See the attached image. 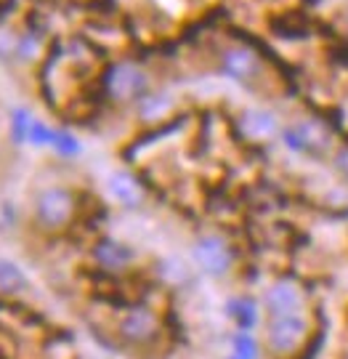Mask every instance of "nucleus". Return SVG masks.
Returning <instances> with one entry per match:
<instances>
[{"instance_id":"obj_1","label":"nucleus","mask_w":348,"mask_h":359,"mask_svg":"<svg viewBox=\"0 0 348 359\" xmlns=\"http://www.w3.org/2000/svg\"><path fill=\"white\" fill-rule=\"evenodd\" d=\"M117 346L128 351H152L165 341V314L155 304L136 298L117 309L112 322Z\"/></svg>"},{"instance_id":"obj_2","label":"nucleus","mask_w":348,"mask_h":359,"mask_svg":"<svg viewBox=\"0 0 348 359\" xmlns=\"http://www.w3.org/2000/svg\"><path fill=\"white\" fill-rule=\"evenodd\" d=\"M319 322L314 311L298 314H274L263 320L260 338L269 359H303L309 354L311 341L316 335Z\"/></svg>"},{"instance_id":"obj_3","label":"nucleus","mask_w":348,"mask_h":359,"mask_svg":"<svg viewBox=\"0 0 348 359\" xmlns=\"http://www.w3.org/2000/svg\"><path fill=\"white\" fill-rule=\"evenodd\" d=\"M83 216L80 192L69 184H48L32 197V224L46 234L72 229Z\"/></svg>"},{"instance_id":"obj_4","label":"nucleus","mask_w":348,"mask_h":359,"mask_svg":"<svg viewBox=\"0 0 348 359\" xmlns=\"http://www.w3.org/2000/svg\"><path fill=\"white\" fill-rule=\"evenodd\" d=\"M152 88V75L133 59L106 62L99 75V96L109 107H136Z\"/></svg>"},{"instance_id":"obj_5","label":"nucleus","mask_w":348,"mask_h":359,"mask_svg":"<svg viewBox=\"0 0 348 359\" xmlns=\"http://www.w3.org/2000/svg\"><path fill=\"white\" fill-rule=\"evenodd\" d=\"M189 258H192V266L202 277L213 280V283H223L237 271L239 253H237V248L226 234L205 231V234L194 237L192 248H189Z\"/></svg>"},{"instance_id":"obj_6","label":"nucleus","mask_w":348,"mask_h":359,"mask_svg":"<svg viewBox=\"0 0 348 359\" xmlns=\"http://www.w3.org/2000/svg\"><path fill=\"white\" fill-rule=\"evenodd\" d=\"M279 142L284 144L287 152L311 157V160H324L335 152L333 128L319 117H298V120L284 123Z\"/></svg>"},{"instance_id":"obj_7","label":"nucleus","mask_w":348,"mask_h":359,"mask_svg":"<svg viewBox=\"0 0 348 359\" xmlns=\"http://www.w3.org/2000/svg\"><path fill=\"white\" fill-rule=\"evenodd\" d=\"M216 69L221 77L234 80L237 86L258 88V83L266 75V59L256 43H232L218 51Z\"/></svg>"},{"instance_id":"obj_8","label":"nucleus","mask_w":348,"mask_h":359,"mask_svg":"<svg viewBox=\"0 0 348 359\" xmlns=\"http://www.w3.org/2000/svg\"><path fill=\"white\" fill-rule=\"evenodd\" d=\"M260 304L266 317L274 314H298V311H314V301H311V290L303 277H298L293 271H284L271 277L263 293H260Z\"/></svg>"},{"instance_id":"obj_9","label":"nucleus","mask_w":348,"mask_h":359,"mask_svg":"<svg viewBox=\"0 0 348 359\" xmlns=\"http://www.w3.org/2000/svg\"><path fill=\"white\" fill-rule=\"evenodd\" d=\"M90 269L109 280H123L130 277L139 266V250L125 240H117L109 234H99L88 248Z\"/></svg>"},{"instance_id":"obj_10","label":"nucleus","mask_w":348,"mask_h":359,"mask_svg":"<svg viewBox=\"0 0 348 359\" xmlns=\"http://www.w3.org/2000/svg\"><path fill=\"white\" fill-rule=\"evenodd\" d=\"M221 314L229 322L232 330H245V333H260L263 320H266L260 295L247 293V290L226 295L223 304H221Z\"/></svg>"},{"instance_id":"obj_11","label":"nucleus","mask_w":348,"mask_h":359,"mask_svg":"<svg viewBox=\"0 0 348 359\" xmlns=\"http://www.w3.org/2000/svg\"><path fill=\"white\" fill-rule=\"evenodd\" d=\"M106 192H109V197L115 200L117 205L125 208V210H141L146 205V200H149L146 181L139 173L128 170V168H117L106 176Z\"/></svg>"},{"instance_id":"obj_12","label":"nucleus","mask_w":348,"mask_h":359,"mask_svg":"<svg viewBox=\"0 0 348 359\" xmlns=\"http://www.w3.org/2000/svg\"><path fill=\"white\" fill-rule=\"evenodd\" d=\"M234 130H237L247 144H266L282 133V123L277 120V115H274L271 109H263V107H245V109L237 115V120H234Z\"/></svg>"},{"instance_id":"obj_13","label":"nucleus","mask_w":348,"mask_h":359,"mask_svg":"<svg viewBox=\"0 0 348 359\" xmlns=\"http://www.w3.org/2000/svg\"><path fill=\"white\" fill-rule=\"evenodd\" d=\"M136 109V117L141 120L146 128H157L162 123L170 120V112H173V99H170L165 90L152 88L141 102L133 107Z\"/></svg>"},{"instance_id":"obj_14","label":"nucleus","mask_w":348,"mask_h":359,"mask_svg":"<svg viewBox=\"0 0 348 359\" xmlns=\"http://www.w3.org/2000/svg\"><path fill=\"white\" fill-rule=\"evenodd\" d=\"M29 290H32V280L25 266L16 264L13 258L0 256V298L16 301V298H25Z\"/></svg>"},{"instance_id":"obj_15","label":"nucleus","mask_w":348,"mask_h":359,"mask_svg":"<svg viewBox=\"0 0 348 359\" xmlns=\"http://www.w3.org/2000/svg\"><path fill=\"white\" fill-rule=\"evenodd\" d=\"M229 354L237 359H263V338L260 333H245V330H232L229 333Z\"/></svg>"},{"instance_id":"obj_16","label":"nucleus","mask_w":348,"mask_h":359,"mask_svg":"<svg viewBox=\"0 0 348 359\" xmlns=\"http://www.w3.org/2000/svg\"><path fill=\"white\" fill-rule=\"evenodd\" d=\"M269 27H271V32H274L277 38H282V40H300V38H306V35L311 32L306 16H300V13H284V16H274Z\"/></svg>"},{"instance_id":"obj_17","label":"nucleus","mask_w":348,"mask_h":359,"mask_svg":"<svg viewBox=\"0 0 348 359\" xmlns=\"http://www.w3.org/2000/svg\"><path fill=\"white\" fill-rule=\"evenodd\" d=\"M32 123H35V115L27 107H13L11 115H8V139L13 147H27Z\"/></svg>"},{"instance_id":"obj_18","label":"nucleus","mask_w":348,"mask_h":359,"mask_svg":"<svg viewBox=\"0 0 348 359\" xmlns=\"http://www.w3.org/2000/svg\"><path fill=\"white\" fill-rule=\"evenodd\" d=\"M51 152L62 160H75L83 154V142L75 130L69 128H56L53 133V142H51Z\"/></svg>"},{"instance_id":"obj_19","label":"nucleus","mask_w":348,"mask_h":359,"mask_svg":"<svg viewBox=\"0 0 348 359\" xmlns=\"http://www.w3.org/2000/svg\"><path fill=\"white\" fill-rule=\"evenodd\" d=\"M53 133H56V126H48L46 120H38L32 123L29 128V139H27V147H35V149H51Z\"/></svg>"},{"instance_id":"obj_20","label":"nucleus","mask_w":348,"mask_h":359,"mask_svg":"<svg viewBox=\"0 0 348 359\" xmlns=\"http://www.w3.org/2000/svg\"><path fill=\"white\" fill-rule=\"evenodd\" d=\"M330 163H333V170L335 176L343 184H348V142L346 144H337L335 152L330 154Z\"/></svg>"},{"instance_id":"obj_21","label":"nucleus","mask_w":348,"mask_h":359,"mask_svg":"<svg viewBox=\"0 0 348 359\" xmlns=\"http://www.w3.org/2000/svg\"><path fill=\"white\" fill-rule=\"evenodd\" d=\"M221 359H237V357H232V354H226V357H221Z\"/></svg>"}]
</instances>
